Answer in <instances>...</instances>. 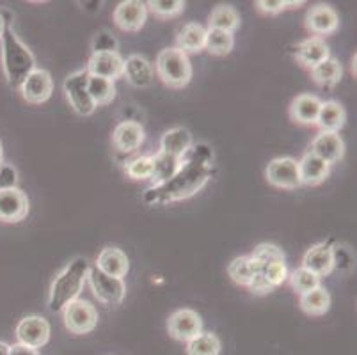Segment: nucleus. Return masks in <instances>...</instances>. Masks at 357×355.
Here are the masks:
<instances>
[{"mask_svg": "<svg viewBox=\"0 0 357 355\" xmlns=\"http://www.w3.org/2000/svg\"><path fill=\"white\" fill-rule=\"evenodd\" d=\"M2 162H4V149H2V142H0V167H2Z\"/></svg>", "mask_w": 357, "mask_h": 355, "instance_id": "47", "label": "nucleus"}, {"mask_svg": "<svg viewBox=\"0 0 357 355\" xmlns=\"http://www.w3.org/2000/svg\"><path fill=\"white\" fill-rule=\"evenodd\" d=\"M87 93H89L91 100L95 102L96 107H105L112 103V100L116 98V84L112 80H107V78L89 75Z\"/></svg>", "mask_w": 357, "mask_h": 355, "instance_id": "31", "label": "nucleus"}, {"mask_svg": "<svg viewBox=\"0 0 357 355\" xmlns=\"http://www.w3.org/2000/svg\"><path fill=\"white\" fill-rule=\"evenodd\" d=\"M206 43V29L199 24H187L180 29L176 36V48L183 54H199Z\"/></svg>", "mask_w": 357, "mask_h": 355, "instance_id": "25", "label": "nucleus"}, {"mask_svg": "<svg viewBox=\"0 0 357 355\" xmlns=\"http://www.w3.org/2000/svg\"><path fill=\"white\" fill-rule=\"evenodd\" d=\"M228 275L240 286H249L252 281V265L251 258L249 256H240V258H235L228 266Z\"/></svg>", "mask_w": 357, "mask_h": 355, "instance_id": "36", "label": "nucleus"}, {"mask_svg": "<svg viewBox=\"0 0 357 355\" xmlns=\"http://www.w3.org/2000/svg\"><path fill=\"white\" fill-rule=\"evenodd\" d=\"M167 332L173 340L189 343L203 332V320L194 309H178L169 317Z\"/></svg>", "mask_w": 357, "mask_h": 355, "instance_id": "9", "label": "nucleus"}, {"mask_svg": "<svg viewBox=\"0 0 357 355\" xmlns=\"http://www.w3.org/2000/svg\"><path fill=\"white\" fill-rule=\"evenodd\" d=\"M210 176H212V153L206 146H203V149L199 151L196 148L189 160L181 164L180 171L167 183L149 188L144 199L149 204H164L171 203V201L187 199L206 185Z\"/></svg>", "mask_w": 357, "mask_h": 355, "instance_id": "1", "label": "nucleus"}, {"mask_svg": "<svg viewBox=\"0 0 357 355\" xmlns=\"http://www.w3.org/2000/svg\"><path fill=\"white\" fill-rule=\"evenodd\" d=\"M123 77L126 78L130 86L137 87V89H146L153 84L155 70L148 59L134 54L123 59Z\"/></svg>", "mask_w": 357, "mask_h": 355, "instance_id": "15", "label": "nucleus"}, {"mask_svg": "<svg viewBox=\"0 0 357 355\" xmlns=\"http://www.w3.org/2000/svg\"><path fill=\"white\" fill-rule=\"evenodd\" d=\"M54 91V80L52 75L47 70L36 68L31 75L24 80L20 87V93L24 100L32 105H41V103L48 102Z\"/></svg>", "mask_w": 357, "mask_h": 355, "instance_id": "12", "label": "nucleus"}, {"mask_svg": "<svg viewBox=\"0 0 357 355\" xmlns=\"http://www.w3.org/2000/svg\"><path fill=\"white\" fill-rule=\"evenodd\" d=\"M9 345L4 343V341H0V355H9Z\"/></svg>", "mask_w": 357, "mask_h": 355, "instance_id": "45", "label": "nucleus"}, {"mask_svg": "<svg viewBox=\"0 0 357 355\" xmlns=\"http://www.w3.org/2000/svg\"><path fill=\"white\" fill-rule=\"evenodd\" d=\"M146 8L158 18H173L185 9V2L181 0H151L146 2Z\"/></svg>", "mask_w": 357, "mask_h": 355, "instance_id": "39", "label": "nucleus"}, {"mask_svg": "<svg viewBox=\"0 0 357 355\" xmlns=\"http://www.w3.org/2000/svg\"><path fill=\"white\" fill-rule=\"evenodd\" d=\"M87 282L91 286V292L100 302L107 305H119L125 301L126 286L123 279L110 278L107 273L100 272L98 269H89L87 272Z\"/></svg>", "mask_w": 357, "mask_h": 355, "instance_id": "6", "label": "nucleus"}, {"mask_svg": "<svg viewBox=\"0 0 357 355\" xmlns=\"http://www.w3.org/2000/svg\"><path fill=\"white\" fill-rule=\"evenodd\" d=\"M248 288L251 289L255 295H267V293L274 292V289L268 286V282L265 281V278H263L261 273H255V275H252V281Z\"/></svg>", "mask_w": 357, "mask_h": 355, "instance_id": "42", "label": "nucleus"}, {"mask_svg": "<svg viewBox=\"0 0 357 355\" xmlns=\"http://www.w3.org/2000/svg\"><path fill=\"white\" fill-rule=\"evenodd\" d=\"M347 121V112L337 102H322L320 112L317 117V126L322 132L337 133L345 126Z\"/></svg>", "mask_w": 357, "mask_h": 355, "instance_id": "26", "label": "nucleus"}, {"mask_svg": "<svg viewBox=\"0 0 357 355\" xmlns=\"http://www.w3.org/2000/svg\"><path fill=\"white\" fill-rule=\"evenodd\" d=\"M235 47V38L229 32L217 31V29H206V43L204 50H208L212 55H228Z\"/></svg>", "mask_w": 357, "mask_h": 355, "instance_id": "32", "label": "nucleus"}, {"mask_svg": "<svg viewBox=\"0 0 357 355\" xmlns=\"http://www.w3.org/2000/svg\"><path fill=\"white\" fill-rule=\"evenodd\" d=\"M2 68L11 89H20L25 78L36 70V57L20 41L11 22H6L2 34Z\"/></svg>", "mask_w": 357, "mask_h": 355, "instance_id": "2", "label": "nucleus"}, {"mask_svg": "<svg viewBox=\"0 0 357 355\" xmlns=\"http://www.w3.org/2000/svg\"><path fill=\"white\" fill-rule=\"evenodd\" d=\"M89 263L86 258H75L68 263L57 278L54 279L48 295V308L52 312H61L70 302L77 301L86 285Z\"/></svg>", "mask_w": 357, "mask_h": 355, "instance_id": "3", "label": "nucleus"}, {"mask_svg": "<svg viewBox=\"0 0 357 355\" xmlns=\"http://www.w3.org/2000/svg\"><path fill=\"white\" fill-rule=\"evenodd\" d=\"M340 27V16L331 6L317 4L307 11L306 15V29L314 34V38L329 36L337 31Z\"/></svg>", "mask_w": 357, "mask_h": 355, "instance_id": "14", "label": "nucleus"}, {"mask_svg": "<svg viewBox=\"0 0 357 355\" xmlns=\"http://www.w3.org/2000/svg\"><path fill=\"white\" fill-rule=\"evenodd\" d=\"M87 78L89 73L87 70H79L71 73L70 77L64 80V94H66L68 102H70L71 109L79 116H91L96 110L95 102L91 100L89 93H87Z\"/></svg>", "mask_w": 357, "mask_h": 355, "instance_id": "7", "label": "nucleus"}, {"mask_svg": "<svg viewBox=\"0 0 357 355\" xmlns=\"http://www.w3.org/2000/svg\"><path fill=\"white\" fill-rule=\"evenodd\" d=\"M16 183V171L11 165L0 167V188H11Z\"/></svg>", "mask_w": 357, "mask_h": 355, "instance_id": "43", "label": "nucleus"}, {"mask_svg": "<svg viewBox=\"0 0 357 355\" xmlns=\"http://www.w3.org/2000/svg\"><path fill=\"white\" fill-rule=\"evenodd\" d=\"M329 57L331 50L322 38L304 39L303 43L297 45V50H295L297 63L303 64L304 68H310V70H313L314 66H318L320 63L327 61Z\"/></svg>", "mask_w": 357, "mask_h": 355, "instance_id": "21", "label": "nucleus"}, {"mask_svg": "<svg viewBox=\"0 0 357 355\" xmlns=\"http://www.w3.org/2000/svg\"><path fill=\"white\" fill-rule=\"evenodd\" d=\"M249 258H251V256H249ZM251 265H252V272L261 273L263 278H265V281L268 282V286H271L272 289H275L278 286H281L288 279V269H287V263L284 262H272V263H267V265L258 266L251 259Z\"/></svg>", "mask_w": 357, "mask_h": 355, "instance_id": "33", "label": "nucleus"}, {"mask_svg": "<svg viewBox=\"0 0 357 355\" xmlns=\"http://www.w3.org/2000/svg\"><path fill=\"white\" fill-rule=\"evenodd\" d=\"M329 165L336 164L345 156V142L337 133L320 132L311 142V151Z\"/></svg>", "mask_w": 357, "mask_h": 355, "instance_id": "17", "label": "nucleus"}, {"mask_svg": "<svg viewBox=\"0 0 357 355\" xmlns=\"http://www.w3.org/2000/svg\"><path fill=\"white\" fill-rule=\"evenodd\" d=\"M220 340L212 332H201L187 343V355H219Z\"/></svg>", "mask_w": 357, "mask_h": 355, "instance_id": "34", "label": "nucleus"}, {"mask_svg": "<svg viewBox=\"0 0 357 355\" xmlns=\"http://www.w3.org/2000/svg\"><path fill=\"white\" fill-rule=\"evenodd\" d=\"M251 259L258 266H263L272 262H284V252L283 249H279L274 243H259V246L252 250Z\"/></svg>", "mask_w": 357, "mask_h": 355, "instance_id": "38", "label": "nucleus"}, {"mask_svg": "<svg viewBox=\"0 0 357 355\" xmlns=\"http://www.w3.org/2000/svg\"><path fill=\"white\" fill-rule=\"evenodd\" d=\"M298 164V178H301V185L306 187H317V185L324 183L329 178L331 165L324 162L322 158H318L313 153H306L301 158Z\"/></svg>", "mask_w": 357, "mask_h": 355, "instance_id": "19", "label": "nucleus"}, {"mask_svg": "<svg viewBox=\"0 0 357 355\" xmlns=\"http://www.w3.org/2000/svg\"><path fill=\"white\" fill-rule=\"evenodd\" d=\"M155 70L162 82L173 89H183L189 86L192 78V64L189 55L178 48H164L157 55Z\"/></svg>", "mask_w": 357, "mask_h": 355, "instance_id": "4", "label": "nucleus"}, {"mask_svg": "<svg viewBox=\"0 0 357 355\" xmlns=\"http://www.w3.org/2000/svg\"><path fill=\"white\" fill-rule=\"evenodd\" d=\"M153 158V172H151V178L149 180L153 181V187L158 185L167 183L178 171H180L183 160L176 158L173 155H167V153L158 151L157 155L151 156Z\"/></svg>", "mask_w": 357, "mask_h": 355, "instance_id": "27", "label": "nucleus"}, {"mask_svg": "<svg viewBox=\"0 0 357 355\" xmlns=\"http://www.w3.org/2000/svg\"><path fill=\"white\" fill-rule=\"evenodd\" d=\"M288 281H290L291 288H294L298 295H304V293L311 292V289L318 288V286H322L320 285V278L314 275L313 272H310V270L303 269V266L294 270L291 273H288Z\"/></svg>", "mask_w": 357, "mask_h": 355, "instance_id": "35", "label": "nucleus"}, {"mask_svg": "<svg viewBox=\"0 0 357 355\" xmlns=\"http://www.w3.org/2000/svg\"><path fill=\"white\" fill-rule=\"evenodd\" d=\"M240 27V15L233 6L220 4L213 8L212 15L208 18V29H217V31L233 32Z\"/></svg>", "mask_w": 357, "mask_h": 355, "instance_id": "29", "label": "nucleus"}, {"mask_svg": "<svg viewBox=\"0 0 357 355\" xmlns=\"http://www.w3.org/2000/svg\"><path fill=\"white\" fill-rule=\"evenodd\" d=\"M29 215V197L20 188H0V222H22Z\"/></svg>", "mask_w": 357, "mask_h": 355, "instance_id": "10", "label": "nucleus"}, {"mask_svg": "<svg viewBox=\"0 0 357 355\" xmlns=\"http://www.w3.org/2000/svg\"><path fill=\"white\" fill-rule=\"evenodd\" d=\"M144 142V128L135 121L119 123L112 133V146L119 153H132Z\"/></svg>", "mask_w": 357, "mask_h": 355, "instance_id": "20", "label": "nucleus"}, {"mask_svg": "<svg viewBox=\"0 0 357 355\" xmlns=\"http://www.w3.org/2000/svg\"><path fill=\"white\" fill-rule=\"evenodd\" d=\"M298 305L310 317H322L331 309V295L324 286H318V288L301 295Z\"/></svg>", "mask_w": 357, "mask_h": 355, "instance_id": "28", "label": "nucleus"}, {"mask_svg": "<svg viewBox=\"0 0 357 355\" xmlns=\"http://www.w3.org/2000/svg\"><path fill=\"white\" fill-rule=\"evenodd\" d=\"M265 178H267L268 185L275 188L294 190V188L301 187L298 164L290 156H279V158L268 162L267 169H265Z\"/></svg>", "mask_w": 357, "mask_h": 355, "instance_id": "8", "label": "nucleus"}, {"mask_svg": "<svg viewBox=\"0 0 357 355\" xmlns=\"http://www.w3.org/2000/svg\"><path fill=\"white\" fill-rule=\"evenodd\" d=\"M63 318L66 328L71 334H75V336H84V334L93 332L100 320L98 311H96L95 305L87 301H82V299H77V301L70 302L63 309Z\"/></svg>", "mask_w": 357, "mask_h": 355, "instance_id": "5", "label": "nucleus"}, {"mask_svg": "<svg viewBox=\"0 0 357 355\" xmlns=\"http://www.w3.org/2000/svg\"><path fill=\"white\" fill-rule=\"evenodd\" d=\"M322 102L313 94H298L290 103V117L298 125H317V117Z\"/></svg>", "mask_w": 357, "mask_h": 355, "instance_id": "24", "label": "nucleus"}, {"mask_svg": "<svg viewBox=\"0 0 357 355\" xmlns=\"http://www.w3.org/2000/svg\"><path fill=\"white\" fill-rule=\"evenodd\" d=\"M192 133L187 128H171L162 135L160 139V151L167 153V155H173L180 160H183V156L192 149Z\"/></svg>", "mask_w": 357, "mask_h": 355, "instance_id": "23", "label": "nucleus"}, {"mask_svg": "<svg viewBox=\"0 0 357 355\" xmlns=\"http://www.w3.org/2000/svg\"><path fill=\"white\" fill-rule=\"evenodd\" d=\"M105 52H118V39L110 32H100L93 39V54H105Z\"/></svg>", "mask_w": 357, "mask_h": 355, "instance_id": "40", "label": "nucleus"}, {"mask_svg": "<svg viewBox=\"0 0 357 355\" xmlns=\"http://www.w3.org/2000/svg\"><path fill=\"white\" fill-rule=\"evenodd\" d=\"M256 6H258L259 11L265 13V15H278V13H281L283 9L288 8L284 0H258Z\"/></svg>", "mask_w": 357, "mask_h": 355, "instance_id": "41", "label": "nucleus"}, {"mask_svg": "<svg viewBox=\"0 0 357 355\" xmlns=\"http://www.w3.org/2000/svg\"><path fill=\"white\" fill-rule=\"evenodd\" d=\"M343 77V68L340 64V61L334 57H329L327 61L320 63L318 66H314L311 70V78L318 86L322 87H333L336 86Z\"/></svg>", "mask_w": 357, "mask_h": 355, "instance_id": "30", "label": "nucleus"}, {"mask_svg": "<svg viewBox=\"0 0 357 355\" xmlns=\"http://www.w3.org/2000/svg\"><path fill=\"white\" fill-rule=\"evenodd\" d=\"M86 70L93 77H102L114 82V80L123 77V57L118 52L93 54L89 57Z\"/></svg>", "mask_w": 357, "mask_h": 355, "instance_id": "18", "label": "nucleus"}, {"mask_svg": "<svg viewBox=\"0 0 357 355\" xmlns=\"http://www.w3.org/2000/svg\"><path fill=\"white\" fill-rule=\"evenodd\" d=\"M336 265V256H334V249L329 243H314L306 250L303 258V269L310 270L318 278L329 275Z\"/></svg>", "mask_w": 357, "mask_h": 355, "instance_id": "16", "label": "nucleus"}, {"mask_svg": "<svg viewBox=\"0 0 357 355\" xmlns=\"http://www.w3.org/2000/svg\"><path fill=\"white\" fill-rule=\"evenodd\" d=\"M16 338L18 343L29 348H41L50 340V324L43 317H25L16 325Z\"/></svg>", "mask_w": 357, "mask_h": 355, "instance_id": "11", "label": "nucleus"}, {"mask_svg": "<svg viewBox=\"0 0 357 355\" xmlns=\"http://www.w3.org/2000/svg\"><path fill=\"white\" fill-rule=\"evenodd\" d=\"M125 171L135 181L149 180L151 172H153V158L151 156H137L134 160L126 162Z\"/></svg>", "mask_w": 357, "mask_h": 355, "instance_id": "37", "label": "nucleus"}, {"mask_svg": "<svg viewBox=\"0 0 357 355\" xmlns=\"http://www.w3.org/2000/svg\"><path fill=\"white\" fill-rule=\"evenodd\" d=\"M4 27H6V20L4 16H2V13H0V39H2V34H4Z\"/></svg>", "mask_w": 357, "mask_h": 355, "instance_id": "46", "label": "nucleus"}, {"mask_svg": "<svg viewBox=\"0 0 357 355\" xmlns=\"http://www.w3.org/2000/svg\"><path fill=\"white\" fill-rule=\"evenodd\" d=\"M9 355H41V354L36 350V348H29L25 347V345L16 343L9 348Z\"/></svg>", "mask_w": 357, "mask_h": 355, "instance_id": "44", "label": "nucleus"}, {"mask_svg": "<svg viewBox=\"0 0 357 355\" xmlns=\"http://www.w3.org/2000/svg\"><path fill=\"white\" fill-rule=\"evenodd\" d=\"M96 269L100 272L107 273L110 278L123 279L126 278V273L130 270V262L126 258V254L118 247H105L96 258Z\"/></svg>", "mask_w": 357, "mask_h": 355, "instance_id": "22", "label": "nucleus"}, {"mask_svg": "<svg viewBox=\"0 0 357 355\" xmlns=\"http://www.w3.org/2000/svg\"><path fill=\"white\" fill-rule=\"evenodd\" d=\"M114 24L125 32H137L144 27L146 18H148V8L146 2L141 0H125L119 2L114 9Z\"/></svg>", "mask_w": 357, "mask_h": 355, "instance_id": "13", "label": "nucleus"}]
</instances>
